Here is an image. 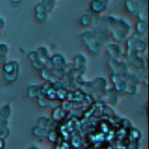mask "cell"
Returning a JSON list of instances; mask_svg holds the SVG:
<instances>
[{
    "instance_id": "cell-1",
    "label": "cell",
    "mask_w": 149,
    "mask_h": 149,
    "mask_svg": "<svg viewBox=\"0 0 149 149\" xmlns=\"http://www.w3.org/2000/svg\"><path fill=\"white\" fill-rule=\"evenodd\" d=\"M107 29L111 33V36L118 43H122L128 38V34L132 30L130 23L121 18L108 17Z\"/></svg>"
},
{
    "instance_id": "cell-2",
    "label": "cell",
    "mask_w": 149,
    "mask_h": 149,
    "mask_svg": "<svg viewBox=\"0 0 149 149\" xmlns=\"http://www.w3.org/2000/svg\"><path fill=\"white\" fill-rule=\"evenodd\" d=\"M20 64L17 61L7 62L3 66V76L8 81H14L18 77Z\"/></svg>"
},
{
    "instance_id": "cell-3",
    "label": "cell",
    "mask_w": 149,
    "mask_h": 149,
    "mask_svg": "<svg viewBox=\"0 0 149 149\" xmlns=\"http://www.w3.org/2000/svg\"><path fill=\"white\" fill-rule=\"evenodd\" d=\"M49 10L47 8L45 3L42 2H38L37 4H36L35 8H34V15H35V19L37 22H45L49 18Z\"/></svg>"
},
{
    "instance_id": "cell-4",
    "label": "cell",
    "mask_w": 149,
    "mask_h": 149,
    "mask_svg": "<svg viewBox=\"0 0 149 149\" xmlns=\"http://www.w3.org/2000/svg\"><path fill=\"white\" fill-rule=\"evenodd\" d=\"M105 49L107 51V53L110 56L112 59H118L120 57V55L122 54V50L119 44L118 43H109L105 46Z\"/></svg>"
},
{
    "instance_id": "cell-5",
    "label": "cell",
    "mask_w": 149,
    "mask_h": 149,
    "mask_svg": "<svg viewBox=\"0 0 149 149\" xmlns=\"http://www.w3.org/2000/svg\"><path fill=\"white\" fill-rule=\"evenodd\" d=\"M107 5H105L102 0H91L90 8L91 11L95 14H101L106 9Z\"/></svg>"
},
{
    "instance_id": "cell-6",
    "label": "cell",
    "mask_w": 149,
    "mask_h": 149,
    "mask_svg": "<svg viewBox=\"0 0 149 149\" xmlns=\"http://www.w3.org/2000/svg\"><path fill=\"white\" fill-rule=\"evenodd\" d=\"M49 62L51 63V65L57 69V68H62L65 64V59L61 53H55L52 57L49 58Z\"/></svg>"
},
{
    "instance_id": "cell-7",
    "label": "cell",
    "mask_w": 149,
    "mask_h": 149,
    "mask_svg": "<svg viewBox=\"0 0 149 149\" xmlns=\"http://www.w3.org/2000/svg\"><path fill=\"white\" fill-rule=\"evenodd\" d=\"M28 57H29L31 63H32V65L35 68L39 69V68H42L45 66V63L38 57L36 51H31V52L28 54Z\"/></svg>"
},
{
    "instance_id": "cell-8",
    "label": "cell",
    "mask_w": 149,
    "mask_h": 149,
    "mask_svg": "<svg viewBox=\"0 0 149 149\" xmlns=\"http://www.w3.org/2000/svg\"><path fill=\"white\" fill-rule=\"evenodd\" d=\"M125 8L127 11L133 16H137V14L140 10V4L130 1V0H126L125 1Z\"/></svg>"
},
{
    "instance_id": "cell-9",
    "label": "cell",
    "mask_w": 149,
    "mask_h": 149,
    "mask_svg": "<svg viewBox=\"0 0 149 149\" xmlns=\"http://www.w3.org/2000/svg\"><path fill=\"white\" fill-rule=\"evenodd\" d=\"M36 53H37V55H38V57L42 61H43L44 63H46L47 61H49V58H50L48 49H47L46 47H44V46L39 47V48L37 49V50H36Z\"/></svg>"
},
{
    "instance_id": "cell-10",
    "label": "cell",
    "mask_w": 149,
    "mask_h": 149,
    "mask_svg": "<svg viewBox=\"0 0 149 149\" xmlns=\"http://www.w3.org/2000/svg\"><path fill=\"white\" fill-rule=\"evenodd\" d=\"M135 28H136V33L139 35H143L144 33L147 31V22L146 21H139L135 24Z\"/></svg>"
},
{
    "instance_id": "cell-11",
    "label": "cell",
    "mask_w": 149,
    "mask_h": 149,
    "mask_svg": "<svg viewBox=\"0 0 149 149\" xmlns=\"http://www.w3.org/2000/svg\"><path fill=\"white\" fill-rule=\"evenodd\" d=\"M79 23L83 27H88L92 23V17L90 14H84L79 18Z\"/></svg>"
},
{
    "instance_id": "cell-12",
    "label": "cell",
    "mask_w": 149,
    "mask_h": 149,
    "mask_svg": "<svg viewBox=\"0 0 149 149\" xmlns=\"http://www.w3.org/2000/svg\"><path fill=\"white\" fill-rule=\"evenodd\" d=\"M74 63H76V64L78 65V66H85V64L87 63L86 57L81 54H77L76 57L74 58Z\"/></svg>"
},
{
    "instance_id": "cell-13",
    "label": "cell",
    "mask_w": 149,
    "mask_h": 149,
    "mask_svg": "<svg viewBox=\"0 0 149 149\" xmlns=\"http://www.w3.org/2000/svg\"><path fill=\"white\" fill-rule=\"evenodd\" d=\"M146 49V42L143 40V39H140L136 45H135L134 49H133V51H138V52H143V51Z\"/></svg>"
},
{
    "instance_id": "cell-14",
    "label": "cell",
    "mask_w": 149,
    "mask_h": 149,
    "mask_svg": "<svg viewBox=\"0 0 149 149\" xmlns=\"http://www.w3.org/2000/svg\"><path fill=\"white\" fill-rule=\"evenodd\" d=\"M58 0H43V2L45 3L47 8H48L49 12H51L54 9L56 3H57Z\"/></svg>"
},
{
    "instance_id": "cell-15",
    "label": "cell",
    "mask_w": 149,
    "mask_h": 149,
    "mask_svg": "<svg viewBox=\"0 0 149 149\" xmlns=\"http://www.w3.org/2000/svg\"><path fill=\"white\" fill-rule=\"evenodd\" d=\"M8 51V47L5 43H0V53L6 55Z\"/></svg>"
},
{
    "instance_id": "cell-16",
    "label": "cell",
    "mask_w": 149,
    "mask_h": 149,
    "mask_svg": "<svg viewBox=\"0 0 149 149\" xmlns=\"http://www.w3.org/2000/svg\"><path fill=\"white\" fill-rule=\"evenodd\" d=\"M7 63V59H6V55L5 54H1L0 53V64L2 63Z\"/></svg>"
},
{
    "instance_id": "cell-17",
    "label": "cell",
    "mask_w": 149,
    "mask_h": 149,
    "mask_svg": "<svg viewBox=\"0 0 149 149\" xmlns=\"http://www.w3.org/2000/svg\"><path fill=\"white\" fill-rule=\"evenodd\" d=\"M22 1L23 0H10V2L14 5H19V4H21Z\"/></svg>"
},
{
    "instance_id": "cell-18",
    "label": "cell",
    "mask_w": 149,
    "mask_h": 149,
    "mask_svg": "<svg viewBox=\"0 0 149 149\" xmlns=\"http://www.w3.org/2000/svg\"><path fill=\"white\" fill-rule=\"evenodd\" d=\"M4 25H5V22H4V20L2 18H0V30H1L2 28L4 27Z\"/></svg>"
},
{
    "instance_id": "cell-19",
    "label": "cell",
    "mask_w": 149,
    "mask_h": 149,
    "mask_svg": "<svg viewBox=\"0 0 149 149\" xmlns=\"http://www.w3.org/2000/svg\"><path fill=\"white\" fill-rule=\"evenodd\" d=\"M102 2H104L105 5H108V3H109V1H110V0H102Z\"/></svg>"
},
{
    "instance_id": "cell-20",
    "label": "cell",
    "mask_w": 149,
    "mask_h": 149,
    "mask_svg": "<svg viewBox=\"0 0 149 149\" xmlns=\"http://www.w3.org/2000/svg\"><path fill=\"white\" fill-rule=\"evenodd\" d=\"M130 1H133V2H136V3H141L142 2V0H130Z\"/></svg>"
}]
</instances>
